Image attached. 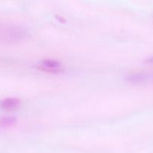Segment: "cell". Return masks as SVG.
Here are the masks:
<instances>
[{"instance_id":"cell-1","label":"cell","mask_w":153,"mask_h":153,"mask_svg":"<svg viewBox=\"0 0 153 153\" xmlns=\"http://www.w3.org/2000/svg\"><path fill=\"white\" fill-rule=\"evenodd\" d=\"M27 36V30L20 26L0 23V42H19L25 40Z\"/></svg>"},{"instance_id":"cell-2","label":"cell","mask_w":153,"mask_h":153,"mask_svg":"<svg viewBox=\"0 0 153 153\" xmlns=\"http://www.w3.org/2000/svg\"><path fill=\"white\" fill-rule=\"evenodd\" d=\"M61 62L57 60L46 58L40 62V67L38 68L44 70V71L49 72V73H58L61 70Z\"/></svg>"},{"instance_id":"cell-3","label":"cell","mask_w":153,"mask_h":153,"mask_svg":"<svg viewBox=\"0 0 153 153\" xmlns=\"http://www.w3.org/2000/svg\"><path fill=\"white\" fill-rule=\"evenodd\" d=\"M20 105V100L16 98H7L0 101V107L4 110L16 109Z\"/></svg>"},{"instance_id":"cell-4","label":"cell","mask_w":153,"mask_h":153,"mask_svg":"<svg viewBox=\"0 0 153 153\" xmlns=\"http://www.w3.org/2000/svg\"><path fill=\"white\" fill-rule=\"evenodd\" d=\"M146 80H147V76L145 75L144 74L140 73L131 74L126 76L125 78V80L126 82L134 84L142 83V82H144L145 81H146Z\"/></svg>"},{"instance_id":"cell-5","label":"cell","mask_w":153,"mask_h":153,"mask_svg":"<svg viewBox=\"0 0 153 153\" xmlns=\"http://www.w3.org/2000/svg\"><path fill=\"white\" fill-rule=\"evenodd\" d=\"M16 122V118L15 117L6 116L2 117L0 118V125L7 127V126H11Z\"/></svg>"},{"instance_id":"cell-6","label":"cell","mask_w":153,"mask_h":153,"mask_svg":"<svg viewBox=\"0 0 153 153\" xmlns=\"http://www.w3.org/2000/svg\"><path fill=\"white\" fill-rule=\"evenodd\" d=\"M145 62L148 63V64H153V57H150L145 60Z\"/></svg>"}]
</instances>
